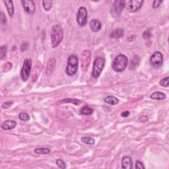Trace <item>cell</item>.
<instances>
[{
    "label": "cell",
    "instance_id": "cell-1",
    "mask_svg": "<svg viewBox=\"0 0 169 169\" xmlns=\"http://www.w3.org/2000/svg\"><path fill=\"white\" fill-rule=\"evenodd\" d=\"M64 34L62 26L59 24H55L52 26V33H51V42L52 47L55 48L60 44L64 39Z\"/></svg>",
    "mask_w": 169,
    "mask_h": 169
},
{
    "label": "cell",
    "instance_id": "cell-2",
    "mask_svg": "<svg viewBox=\"0 0 169 169\" xmlns=\"http://www.w3.org/2000/svg\"><path fill=\"white\" fill-rule=\"evenodd\" d=\"M128 59L125 55L120 54L114 58L112 62V69L116 72H122L126 70Z\"/></svg>",
    "mask_w": 169,
    "mask_h": 169
},
{
    "label": "cell",
    "instance_id": "cell-3",
    "mask_svg": "<svg viewBox=\"0 0 169 169\" xmlns=\"http://www.w3.org/2000/svg\"><path fill=\"white\" fill-rule=\"evenodd\" d=\"M78 70V57L76 55H71L68 60V66L66 68V73L69 76H73L76 74Z\"/></svg>",
    "mask_w": 169,
    "mask_h": 169
},
{
    "label": "cell",
    "instance_id": "cell-4",
    "mask_svg": "<svg viewBox=\"0 0 169 169\" xmlns=\"http://www.w3.org/2000/svg\"><path fill=\"white\" fill-rule=\"evenodd\" d=\"M104 66H105V59L104 57H97L95 59L92 72V75L94 78H99L102 71L103 70Z\"/></svg>",
    "mask_w": 169,
    "mask_h": 169
},
{
    "label": "cell",
    "instance_id": "cell-5",
    "mask_svg": "<svg viewBox=\"0 0 169 169\" xmlns=\"http://www.w3.org/2000/svg\"><path fill=\"white\" fill-rule=\"evenodd\" d=\"M31 69H32V60L30 58L25 59L21 72V79L23 81L28 80L31 72Z\"/></svg>",
    "mask_w": 169,
    "mask_h": 169
},
{
    "label": "cell",
    "instance_id": "cell-6",
    "mask_svg": "<svg viewBox=\"0 0 169 169\" xmlns=\"http://www.w3.org/2000/svg\"><path fill=\"white\" fill-rule=\"evenodd\" d=\"M91 60V51L87 50H84L81 54V66L83 71H87L89 67Z\"/></svg>",
    "mask_w": 169,
    "mask_h": 169
},
{
    "label": "cell",
    "instance_id": "cell-7",
    "mask_svg": "<svg viewBox=\"0 0 169 169\" xmlns=\"http://www.w3.org/2000/svg\"><path fill=\"white\" fill-rule=\"evenodd\" d=\"M77 22L80 26H84L87 22V11L83 7L79 8L77 14Z\"/></svg>",
    "mask_w": 169,
    "mask_h": 169
},
{
    "label": "cell",
    "instance_id": "cell-8",
    "mask_svg": "<svg viewBox=\"0 0 169 169\" xmlns=\"http://www.w3.org/2000/svg\"><path fill=\"white\" fill-rule=\"evenodd\" d=\"M143 4L142 0H130L127 2L128 9L131 13H134L138 11Z\"/></svg>",
    "mask_w": 169,
    "mask_h": 169
},
{
    "label": "cell",
    "instance_id": "cell-9",
    "mask_svg": "<svg viewBox=\"0 0 169 169\" xmlns=\"http://www.w3.org/2000/svg\"><path fill=\"white\" fill-rule=\"evenodd\" d=\"M163 61V54L160 52H155L150 57V62L153 66L160 67Z\"/></svg>",
    "mask_w": 169,
    "mask_h": 169
},
{
    "label": "cell",
    "instance_id": "cell-10",
    "mask_svg": "<svg viewBox=\"0 0 169 169\" xmlns=\"http://www.w3.org/2000/svg\"><path fill=\"white\" fill-rule=\"evenodd\" d=\"M23 8L25 12L28 14H33L36 10V7H35L34 2L31 0H26V1H22Z\"/></svg>",
    "mask_w": 169,
    "mask_h": 169
},
{
    "label": "cell",
    "instance_id": "cell-11",
    "mask_svg": "<svg viewBox=\"0 0 169 169\" xmlns=\"http://www.w3.org/2000/svg\"><path fill=\"white\" fill-rule=\"evenodd\" d=\"M126 5V1L124 0H118L115 1L113 4V10H114L116 14L119 15L124 9V7Z\"/></svg>",
    "mask_w": 169,
    "mask_h": 169
},
{
    "label": "cell",
    "instance_id": "cell-12",
    "mask_svg": "<svg viewBox=\"0 0 169 169\" xmlns=\"http://www.w3.org/2000/svg\"><path fill=\"white\" fill-rule=\"evenodd\" d=\"M91 30L94 32H97L101 29L102 24L101 21L98 19H92L89 24Z\"/></svg>",
    "mask_w": 169,
    "mask_h": 169
},
{
    "label": "cell",
    "instance_id": "cell-13",
    "mask_svg": "<svg viewBox=\"0 0 169 169\" xmlns=\"http://www.w3.org/2000/svg\"><path fill=\"white\" fill-rule=\"evenodd\" d=\"M55 66V59L54 58L51 57L50 59H49L47 63V66H46V73L47 75H50L52 74V73L54 71Z\"/></svg>",
    "mask_w": 169,
    "mask_h": 169
},
{
    "label": "cell",
    "instance_id": "cell-14",
    "mask_svg": "<svg viewBox=\"0 0 169 169\" xmlns=\"http://www.w3.org/2000/svg\"><path fill=\"white\" fill-rule=\"evenodd\" d=\"M17 126V122L14 120H6L1 124V128L4 130H10L14 129Z\"/></svg>",
    "mask_w": 169,
    "mask_h": 169
},
{
    "label": "cell",
    "instance_id": "cell-15",
    "mask_svg": "<svg viewBox=\"0 0 169 169\" xmlns=\"http://www.w3.org/2000/svg\"><path fill=\"white\" fill-rule=\"evenodd\" d=\"M132 160L130 157H124L122 159V166L124 169H131L132 168Z\"/></svg>",
    "mask_w": 169,
    "mask_h": 169
},
{
    "label": "cell",
    "instance_id": "cell-16",
    "mask_svg": "<svg viewBox=\"0 0 169 169\" xmlns=\"http://www.w3.org/2000/svg\"><path fill=\"white\" fill-rule=\"evenodd\" d=\"M124 30L122 29V28H116L112 31L110 34V37L112 38V39H120V38H122L124 37Z\"/></svg>",
    "mask_w": 169,
    "mask_h": 169
},
{
    "label": "cell",
    "instance_id": "cell-17",
    "mask_svg": "<svg viewBox=\"0 0 169 169\" xmlns=\"http://www.w3.org/2000/svg\"><path fill=\"white\" fill-rule=\"evenodd\" d=\"M4 3L5 4L7 7V10L11 17H12L14 15V5H13L12 1H4Z\"/></svg>",
    "mask_w": 169,
    "mask_h": 169
},
{
    "label": "cell",
    "instance_id": "cell-18",
    "mask_svg": "<svg viewBox=\"0 0 169 169\" xmlns=\"http://www.w3.org/2000/svg\"><path fill=\"white\" fill-rule=\"evenodd\" d=\"M151 99L153 100L162 101L166 99V95L162 92H155L151 95Z\"/></svg>",
    "mask_w": 169,
    "mask_h": 169
},
{
    "label": "cell",
    "instance_id": "cell-19",
    "mask_svg": "<svg viewBox=\"0 0 169 169\" xmlns=\"http://www.w3.org/2000/svg\"><path fill=\"white\" fill-rule=\"evenodd\" d=\"M104 101L106 103H108L110 105H116V104H118L119 100L116 97L113 96H108L104 99Z\"/></svg>",
    "mask_w": 169,
    "mask_h": 169
},
{
    "label": "cell",
    "instance_id": "cell-20",
    "mask_svg": "<svg viewBox=\"0 0 169 169\" xmlns=\"http://www.w3.org/2000/svg\"><path fill=\"white\" fill-rule=\"evenodd\" d=\"M80 113L83 115H91L93 113V110L89 106H84L80 110Z\"/></svg>",
    "mask_w": 169,
    "mask_h": 169
},
{
    "label": "cell",
    "instance_id": "cell-21",
    "mask_svg": "<svg viewBox=\"0 0 169 169\" xmlns=\"http://www.w3.org/2000/svg\"><path fill=\"white\" fill-rule=\"evenodd\" d=\"M34 153L39 155H46L50 153V149L48 148H37L34 150Z\"/></svg>",
    "mask_w": 169,
    "mask_h": 169
},
{
    "label": "cell",
    "instance_id": "cell-22",
    "mask_svg": "<svg viewBox=\"0 0 169 169\" xmlns=\"http://www.w3.org/2000/svg\"><path fill=\"white\" fill-rule=\"evenodd\" d=\"M81 141L83 143L88 144V145H94L95 144V140L92 137H81Z\"/></svg>",
    "mask_w": 169,
    "mask_h": 169
},
{
    "label": "cell",
    "instance_id": "cell-23",
    "mask_svg": "<svg viewBox=\"0 0 169 169\" xmlns=\"http://www.w3.org/2000/svg\"><path fill=\"white\" fill-rule=\"evenodd\" d=\"M42 4H43V7L46 11H50V9L52 7V1H46V0H44L42 1Z\"/></svg>",
    "mask_w": 169,
    "mask_h": 169
},
{
    "label": "cell",
    "instance_id": "cell-24",
    "mask_svg": "<svg viewBox=\"0 0 169 169\" xmlns=\"http://www.w3.org/2000/svg\"><path fill=\"white\" fill-rule=\"evenodd\" d=\"M19 119L21 120L22 121H24V122H27L30 120V116L28 114H26V113H24L23 112L21 113V114H19Z\"/></svg>",
    "mask_w": 169,
    "mask_h": 169
},
{
    "label": "cell",
    "instance_id": "cell-25",
    "mask_svg": "<svg viewBox=\"0 0 169 169\" xmlns=\"http://www.w3.org/2000/svg\"><path fill=\"white\" fill-rule=\"evenodd\" d=\"M7 54V46H2L0 50V54H1V59H4V57L6 56Z\"/></svg>",
    "mask_w": 169,
    "mask_h": 169
},
{
    "label": "cell",
    "instance_id": "cell-26",
    "mask_svg": "<svg viewBox=\"0 0 169 169\" xmlns=\"http://www.w3.org/2000/svg\"><path fill=\"white\" fill-rule=\"evenodd\" d=\"M12 68V64L11 63H10V62H7L6 64H4L3 66V72H8V71H9Z\"/></svg>",
    "mask_w": 169,
    "mask_h": 169
},
{
    "label": "cell",
    "instance_id": "cell-27",
    "mask_svg": "<svg viewBox=\"0 0 169 169\" xmlns=\"http://www.w3.org/2000/svg\"><path fill=\"white\" fill-rule=\"evenodd\" d=\"M168 79V77H166L165 78L161 80V81H160V84H161L162 87H168L169 85Z\"/></svg>",
    "mask_w": 169,
    "mask_h": 169
},
{
    "label": "cell",
    "instance_id": "cell-28",
    "mask_svg": "<svg viewBox=\"0 0 169 169\" xmlns=\"http://www.w3.org/2000/svg\"><path fill=\"white\" fill-rule=\"evenodd\" d=\"M57 165L61 168H66V165L64 162L61 159H57L56 161Z\"/></svg>",
    "mask_w": 169,
    "mask_h": 169
},
{
    "label": "cell",
    "instance_id": "cell-29",
    "mask_svg": "<svg viewBox=\"0 0 169 169\" xmlns=\"http://www.w3.org/2000/svg\"><path fill=\"white\" fill-rule=\"evenodd\" d=\"M135 168L136 169H137V168L143 169V168H145V166H144L143 164L141 162L136 161V163H135Z\"/></svg>",
    "mask_w": 169,
    "mask_h": 169
},
{
    "label": "cell",
    "instance_id": "cell-30",
    "mask_svg": "<svg viewBox=\"0 0 169 169\" xmlns=\"http://www.w3.org/2000/svg\"><path fill=\"white\" fill-rule=\"evenodd\" d=\"M151 37V34L149 30H146L143 32V37L145 39H149Z\"/></svg>",
    "mask_w": 169,
    "mask_h": 169
},
{
    "label": "cell",
    "instance_id": "cell-31",
    "mask_svg": "<svg viewBox=\"0 0 169 169\" xmlns=\"http://www.w3.org/2000/svg\"><path fill=\"white\" fill-rule=\"evenodd\" d=\"M12 103H11V102H7V103H3V104L1 105V108L3 109H7V108H9L12 105Z\"/></svg>",
    "mask_w": 169,
    "mask_h": 169
},
{
    "label": "cell",
    "instance_id": "cell-32",
    "mask_svg": "<svg viewBox=\"0 0 169 169\" xmlns=\"http://www.w3.org/2000/svg\"><path fill=\"white\" fill-rule=\"evenodd\" d=\"M7 22V19L5 15L3 12H1V24H5Z\"/></svg>",
    "mask_w": 169,
    "mask_h": 169
},
{
    "label": "cell",
    "instance_id": "cell-33",
    "mask_svg": "<svg viewBox=\"0 0 169 169\" xmlns=\"http://www.w3.org/2000/svg\"><path fill=\"white\" fill-rule=\"evenodd\" d=\"M163 1H158V0H156V1H153V8L154 9H157L158 7L160 5V4H161Z\"/></svg>",
    "mask_w": 169,
    "mask_h": 169
},
{
    "label": "cell",
    "instance_id": "cell-34",
    "mask_svg": "<svg viewBox=\"0 0 169 169\" xmlns=\"http://www.w3.org/2000/svg\"><path fill=\"white\" fill-rule=\"evenodd\" d=\"M66 100L68 101H64L63 100V102H64V103H65V102H70V103H72L73 104H75V105H77L79 103H80V101H78V100H72V99H66Z\"/></svg>",
    "mask_w": 169,
    "mask_h": 169
},
{
    "label": "cell",
    "instance_id": "cell-35",
    "mask_svg": "<svg viewBox=\"0 0 169 169\" xmlns=\"http://www.w3.org/2000/svg\"><path fill=\"white\" fill-rule=\"evenodd\" d=\"M130 114V112H129V111H124L121 114V116L123 118H126V117H128L129 116Z\"/></svg>",
    "mask_w": 169,
    "mask_h": 169
},
{
    "label": "cell",
    "instance_id": "cell-36",
    "mask_svg": "<svg viewBox=\"0 0 169 169\" xmlns=\"http://www.w3.org/2000/svg\"><path fill=\"white\" fill-rule=\"evenodd\" d=\"M148 120V117L147 116H141L139 118V121L145 122Z\"/></svg>",
    "mask_w": 169,
    "mask_h": 169
}]
</instances>
